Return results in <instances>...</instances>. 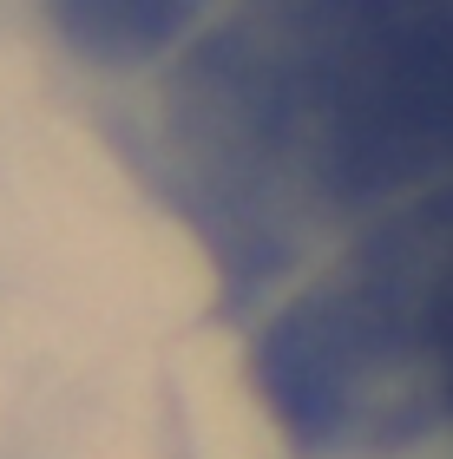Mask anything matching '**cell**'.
I'll use <instances>...</instances> for the list:
<instances>
[{
  "label": "cell",
  "mask_w": 453,
  "mask_h": 459,
  "mask_svg": "<svg viewBox=\"0 0 453 459\" xmlns=\"http://www.w3.org/2000/svg\"><path fill=\"white\" fill-rule=\"evenodd\" d=\"M164 178L231 296L453 191V0H231L158 106Z\"/></svg>",
  "instance_id": "6da1fadb"
},
{
  "label": "cell",
  "mask_w": 453,
  "mask_h": 459,
  "mask_svg": "<svg viewBox=\"0 0 453 459\" xmlns=\"http://www.w3.org/2000/svg\"><path fill=\"white\" fill-rule=\"evenodd\" d=\"M39 7L73 53L99 66H138V59H158L164 47L191 39L211 0H39Z\"/></svg>",
  "instance_id": "7a4b0ae2"
},
{
  "label": "cell",
  "mask_w": 453,
  "mask_h": 459,
  "mask_svg": "<svg viewBox=\"0 0 453 459\" xmlns=\"http://www.w3.org/2000/svg\"><path fill=\"white\" fill-rule=\"evenodd\" d=\"M427 401H434V427H453V197L440 211L434 269H427Z\"/></svg>",
  "instance_id": "3957f363"
}]
</instances>
